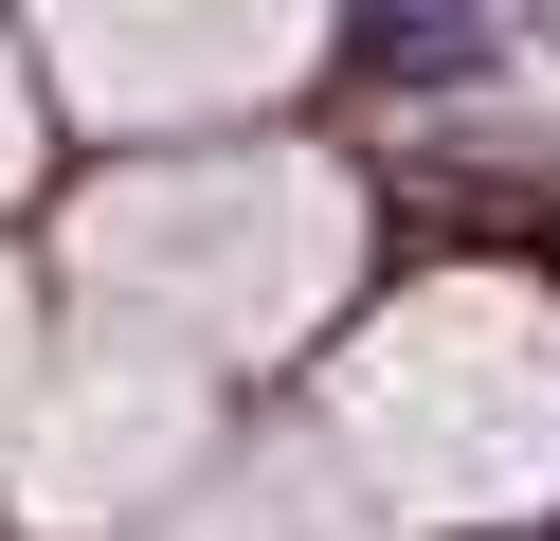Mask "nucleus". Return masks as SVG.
<instances>
[{"label": "nucleus", "mask_w": 560, "mask_h": 541, "mask_svg": "<svg viewBox=\"0 0 560 541\" xmlns=\"http://www.w3.org/2000/svg\"><path fill=\"white\" fill-rule=\"evenodd\" d=\"M182 451H199V379H182V361H109V379H73V415H55L37 505H55V524H109V505H145Z\"/></svg>", "instance_id": "4"}, {"label": "nucleus", "mask_w": 560, "mask_h": 541, "mask_svg": "<svg viewBox=\"0 0 560 541\" xmlns=\"http://www.w3.org/2000/svg\"><path fill=\"white\" fill-rule=\"evenodd\" d=\"M0 397H19V289H0Z\"/></svg>", "instance_id": "6"}, {"label": "nucleus", "mask_w": 560, "mask_h": 541, "mask_svg": "<svg viewBox=\"0 0 560 541\" xmlns=\"http://www.w3.org/2000/svg\"><path fill=\"white\" fill-rule=\"evenodd\" d=\"M343 469L380 524H524L560 505V325L524 289H416L343 361Z\"/></svg>", "instance_id": "1"}, {"label": "nucleus", "mask_w": 560, "mask_h": 541, "mask_svg": "<svg viewBox=\"0 0 560 541\" xmlns=\"http://www.w3.org/2000/svg\"><path fill=\"white\" fill-rule=\"evenodd\" d=\"M0 180H19V91H0Z\"/></svg>", "instance_id": "7"}, {"label": "nucleus", "mask_w": 560, "mask_h": 541, "mask_svg": "<svg viewBox=\"0 0 560 541\" xmlns=\"http://www.w3.org/2000/svg\"><path fill=\"white\" fill-rule=\"evenodd\" d=\"M326 36V0H55V55L91 108L163 127V108H235Z\"/></svg>", "instance_id": "3"}, {"label": "nucleus", "mask_w": 560, "mask_h": 541, "mask_svg": "<svg viewBox=\"0 0 560 541\" xmlns=\"http://www.w3.org/2000/svg\"><path fill=\"white\" fill-rule=\"evenodd\" d=\"M91 289L145 325H182V343L254 361L290 343L307 307L343 289V252H362V216H343L326 163H182V180H127V199H91Z\"/></svg>", "instance_id": "2"}, {"label": "nucleus", "mask_w": 560, "mask_h": 541, "mask_svg": "<svg viewBox=\"0 0 560 541\" xmlns=\"http://www.w3.org/2000/svg\"><path fill=\"white\" fill-rule=\"evenodd\" d=\"M182 541H343V487L326 469H254V487H218Z\"/></svg>", "instance_id": "5"}]
</instances>
